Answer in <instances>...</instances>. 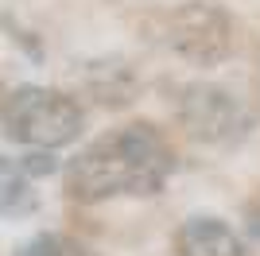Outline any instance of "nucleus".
<instances>
[{
    "label": "nucleus",
    "instance_id": "f257e3e1",
    "mask_svg": "<svg viewBox=\"0 0 260 256\" xmlns=\"http://www.w3.org/2000/svg\"><path fill=\"white\" fill-rule=\"evenodd\" d=\"M175 167V155L167 140L152 124H124L98 136L89 148H82L62 171V190L70 202L93 206L117 194L148 198L159 194L167 175Z\"/></svg>",
    "mask_w": 260,
    "mask_h": 256
},
{
    "label": "nucleus",
    "instance_id": "f03ea898",
    "mask_svg": "<svg viewBox=\"0 0 260 256\" xmlns=\"http://www.w3.org/2000/svg\"><path fill=\"white\" fill-rule=\"evenodd\" d=\"M82 132V109L70 93L47 85H16L4 97V136L27 148H66Z\"/></svg>",
    "mask_w": 260,
    "mask_h": 256
},
{
    "label": "nucleus",
    "instance_id": "7ed1b4c3",
    "mask_svg": "<svg viewBox=\"0 0 260 256\" xmlns=\"http://www.w3.org/2000/svg\"><path fill=\"white\" fill-rule=\"evenodd\" d=\"M167 47L190 66H217L233 51V23L214 4H183L167 20Z\"/></svg>",
    "mask_w": 260,
    "mask_h": 256
},
{
    "label": "nucleus",
    "instance_id": "20e7f679",
    "mask_svg": "<svg viewBox=\"0 0 260 256\" xmlns=\"http://www.w3.org/2000/svg\"><path fill=\"white\" fill-rule=\"evenodd\" d=\"M179 120L202 144H225V140L241 136L249 128V113L241 105V97L214 82L186 85L183 101H179Z\"/></svg>",
    "mask_w": 260,
    "mask_h": 256
},
{
    "label": "nucleus",
    "instance_id": "39448f33",
    "mask_svg": "<svg viewBox=\"0 0 260 256\" xmlns=\"http://www.w3.org/2000/svg\"><path fill=\"white\" fill-rule=\"evenodd\" d=\"M179 256H249L241 237L221 217H186L175 233Z\"/></svg>",
    "mask_w": 260,
    "mask_h": 256
},
{
    "label": "nucleus",
    "instance_id": "423d86ee",
    "mask_svg": "<svg viewBox=\"0 0 260 256\" xmlns=\"http://www.w3.org/2000/svg\"><path fill=\"white\" fill-rule=\"evenodd\" d=\"M82 89H86L98 105L124 109L136 97V74L120 58H98V62L82 66Z\"/></svg>",
    "mask_w": 260,
    "mask_h": 256
},
{
    "label": "nucleus",
    "instance_id": "0eeeda50",
    "mask_svg": "<svg viewBox=\"0 0 260 256\" xmlns=\"http://www.w3.org/2000/svg\"><path fill=\"white\" fill-rule=\"evenodd\" d=\"M0 179H4V190H0V206H4V217H27L35 210V190H31V175L20 167L16 159H4L0 167Z\"/></svg>",
    "mask_w": 260,
    "mask_h": 256
},
{
    "label": "nucleus",
    "instance_id": "6e6552de",
    "mask_svg": "<svg viewBox=\"0 0 260 256\" xmlns=\"http://www.w3.org/2000/svg\"><path fill=\"white\" fill-rule=\"evenodd\" d=\"M16 256H89V252L78 245V241L62 237V233H39L23 248H16Z\"/></svg>",
    "mask_w": 260,
    "mask_h": 256
},
{
    "label": "nucleus",
    "instance_id": "1a4fd4ad",
    "mask_svg": "<svg viewBox=\"0 0 260 256\" xmlns=\"http://www.w3.org/2000/svg\"><path fill=\"white\" fill-rule=\"evenodd\" d=\"M20 167L31 175V179H47L58 171V159L51 155V148H31L27 155H20Z\"/></svg>",
    "mask_w": 260,
    "mask_h": 256
}]
</instances>
